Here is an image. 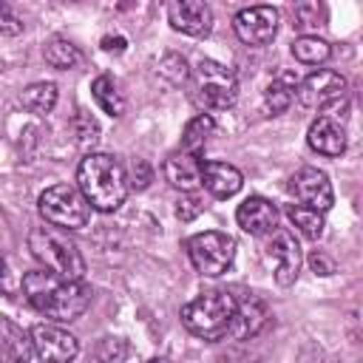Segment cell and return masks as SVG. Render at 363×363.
I'll use <instances>...</instances> for the list:
<instances>
[{
    "mask_svg": "<svg viewBox=\"0 0 363 363\" xmlns=\"http://www.w3.org/2000/svg\"><path fill=\"white\" fill-rule=\"evenodd\" d=\"M128 176L119 159L111 153H85L77 167V190L85 196L88 207L99 213H113L128 199Z\"/></svg>",
    "mask_w": 363,
    "mask_h": 363,
    "instance_id": "2",
    "label": "cell"
},
{
    "mask_svg": "<svg viewBox=\"0 0 363 363\" xmlns=\"http://www.w3.org/2000/svg\"><path fill=\"white\" fill-rule=\"evenodd\" d=\"M147 363H164V360H147Z\"/></svg>",
    "mask_w": 363,
    "mask_h": 363,
    "instance_id": "34",
    "label": "cell"
},
{
    "mask_svg": "<svg viewBox=\"0 0 363 363\" xmlns=\"http://www.w3.org/2000/svg\"><path fill=\"white\" fill-rule=\"evenodd\" d=\"M306 142L320 156H340L346 150V130L337 119L318 116L306 130Z\"/></svg>",
    "mask_w": 363,
    "mask_h": 363,
    "instance_id": "17",
    "label": "cell"
},
{
    "mask_svg": "<svg viewBox=\"0 0 363 363\" xmlns=\"http://www.w3.org/2000/svg\"><path fill=\"white\" fill-rule=\"evenodd\" d=\"M292 17H295V28L303 31V37H306L309 31H315V28L323 26L326 11H323L320 3H298L295 11H292Z\"/></svg>",
    "mask_w": 363,
    "mask_h": 363,
    "instance_id": "26",
    "label": "cell"
},
{
    "mask_svg": "<svg viewBox=\"0 0 363 363\" xmlns=\"http://www.w3.org/2000/svg\"><path fill=\"white\" fill-rule=\"evenodd\" d=\"M295 94H298V77L289 74V71H281L264 91V105L269 113H284L292 102H295Z\"/></svg>",
    "mask_w": 363,
    "mask_h": 363,
    "instance_id": "19",
    "label": "cell"
},
{
    "mask_svg": "<svg viewBox=\"0 0 363 363\" xmlns=\"http://www.w3.org/2000/svg\"><path fill=\"white\" fill-rule=\"evenodd\" d=\"M125 45H128V40L125 37H113V34H108V37H102V48L105 51H113V54H122L125 51Z\"/></svg>",
    "mask_w": 363,
    "mask_h": 363,
    "instance_id": "32",
    "label": "cell"
},
{
    "mask_svg": "<svg viewBox=\"0 0 363 363\" xmlns=\"http://www.w3.org/2000/svg\"><path fill=\"white\" fill-rule=\"evenodd\" d=\"M233 28L247 45H267L278 34V11L272 6H250L233 17Z\"/></svg>",
    "mask_w": 363,
    "mask_h": 363,
    "instance_id": "12",
    "label": "cell"
},
{
    "mask_svg": "<svg viewBox=\"0 0 363 363\" xmlns=\"http://www.w3.org/2000/svg\"><path fill=\"white\" fill-rule=\"evenodd\" d=\"M167 20L182 34L207 37L213 28V9L201 0H173L167 6Z\"/></svg>",
    "mask_w": 363,
    "mask_h": 363,
    "instance_id": "13",
    "label": "cell"
},
{
    "mask_svg": "<svg viewBox=\"0 0 363 363\" xmlns=\"http://www.w3.org/2000/svg\"><path fill=\"white\" fill-rule=\"evenodd\" d=\"M201 162L204 159H199V153H187L179 147L164 159L162 173L170 187H176L182 193H193L201 184Z\"/></svg>",
    "mask_w": 363,
    "mask_h": 363,
    "instance_id": "14",
    "label": "cell"
},
{
    "mask_svg": "<svg viewBox=\"0 0 363 363\" xmlns=\"http://www.w3.org/2000/svg\"><path fill=\"white\" fill-rule=\"evenodd\" d=\"M309 267H312L315 275H332L335 272V261L326 252H318V250L309 255Z\"/></svg>",
    "mask_w": 363,
    "mask_h": 363,
    "instance_id": "31",
    "label": "cell"
},
{
    "mask_svg": "<svg viewBox=\"0 0 363 363\" xmlns=\"http://www.w3.org/2000/svg\"><path fill=\"white\" fill-rule=\"evenodd\" d=\"M74 133H77L79 147H94L99 142V122L91 113L77 111V116H74Z\"/></svg>",
    "mask_w": 363,
    "mask_h": 363,
    "instance_id": "27",
    "label": "cell"
},
{
    "mask_svg": "<svg viewBox=\"0 0 363 363\" xmlns=\"http://www.w3.org/2000/svg\"><path fill=\"white\" fill-rule=\"evenodd\" d=\"M286 218L298 227V233L301 235H306L309 241H318L320 235H323V213H318V210H309V207H303V204H286Z\"/></svg>",
    "mask_w": 363,
    "mask_h": 363,
    "instance_id": "25",
    "label": "cell"
},
{
    "mask_svg": "<svg viewBox=\"0 0 363 363\" xmlns=\"http://www.w3.org/2000/svg\"><path fill=\"white\" fill-rule=\"evenodd\" d=\"M235 221L244 233L250 235H269L278 227V210L272 201H267L264 196H250L238 204L235 210Z\"/></svg>",
    "mask_w": 363,
    "mask_h": 363,
    "instance_id": "15",
    "label": "cell"
},
{
    "mask_svg": "<svg viewBox=\"0 0 363 363\" xmlns=\"http://www.w3.org/2000/svg\"><path fill=\"white\" fill-rule=\"evenodd\" d=\"M204 213V199L199 193H182V199L176 201V218L182 221H193L196 216Z\"/></svg>",
    "mask_w": 363,
    "mask_h": 363,
    "instance_id": "28",
    "label": "cell"
},
{
    "mask_svg": "<svg viewBox=\"0 0 363 363\" xmlns=\"http://www.w3.org/2000/svg\"><path fill=\"white\" fill-rule=\"evenodd\" d=\"M11 360V352H9V343L0 337V363H9Z\"/></svg>",
    "mask_w": 363,
    "mask_h": 363,
    "instance_id": "33",
    "label": "cell"
},
{
    "mask_svg": "<svg viewBox=\"0 0 363 363\" xmlns=\"http://www.w3.org/2000/svg\"><path fill=\"white\" fill-rule=\"evenodd\" d=\"M216 133V119L210 113H199L184 125L182 133V150L187 153H201V147L207 145V139Z\"/></svg>",
    "mask_w": 363,
    "mask_h": 363,
    "instance_id": "23",
    "label": "cell"
},
{
    "mask_svg": "<svg viewBox=\"0 0 363 363\" xmlns=\"http://www.w3.org/2000/svg\"><path fill=\"white\" fill-rule=\"evenodd\" d=\"M267 258L272 261V278L278 286H292L301 269V247L295 235L284 227H275L267 241Z\"/></svg>",
    "mask_w": 363,
    "mask_h": 363,
    "instance_id": "10",
    "label": "cell"
},
{
    "mask_svg": "<svg viewBox=\"0 0 363 363\" xmlns=\"http://www.w3.org/2000/svg\"><path fill=\"white\" fill-rule=\"evenodd\" d=\"M37 204H40V216L48 224L62 227V230H79V227L88 224V216H91V207H88L85 196L71 184L45 187L40 193Z\"/></svg>",
    "mask_w": 363,
    "mask_h": 363,
    "instance_id": "6",
    "label": "cell"
},
{
    "mask_svg": "<svg viewBox=\"0 0 363 363\" xmlns=\"http://www.w3.org/2000/svg\"><path fill=\"white\" fill-rule=\"evenodd\" d=\"M91 96L96 99V105L108 113V116H122L125 113V96L119 94L116 82L108 77V74H99L94 82H91Z\"/></svg>",
    "mask_w": 363,
    "mask_h": 363,
    "instance_id": "21",
    "label": "cell"
},
{
    "mask_svg": "<svg viewBox=\"0 0 363 363\" xmlns=\"http://www.w3.org/2000/svg\"><path fill=\"white\" fill-rule=\"evenodd\" d=\"M289 193L309 210L326 213L335 204V193H332V182L323 170L318 167H301L292 173L289 179Z\"/></svg>",
    "mask_w": 363,
    "mask_h": 363,
    "instance_id": "11",
    "label": "cell"
},
{
    "mask_svg": "<svg viewBox=\"0 0 363 363\" xmlns=\"http://www.w3.org/2000/svg\"><path fill=\"white\" fill-rule=\"evenodd\" d=\"M295 96L301 99V105L318 108L320 116H329V119L343 116V111L349 108L346 79H343V74H337L332 68H318L303 82H298V94Z\"/></svg>",
    "mask_w": 363,
    "mask_h": 363,
    "instance_id": "5",
    "label": "cell"
},
{
    "mask_svg": "<svg viewBox=\"0 0 363 363\" xmlns=\"http://www.w3.org/2000/svg\"><path fill=\"white\" fill-rule=\"evenodd\" d=\"M31 349L40 357V363H71L79 354V340L57 323H34Z\"/></svg>",
    "mask_w": 363,
    "mask_h": 363,
    "instance_id": "9",
    "label": "cell"
},
{
    "mask_svg": "<svg viewBox=\"0 0 363 363\" xmlns=\"http://www.w3.org/2000/svg\"><path fill=\"white\" fill-rule=\"evenodd\" d=\"M150 179H153V170H150V164L145 162V159H133V164H130V184L136 187V190H145L147 184H150Z\"/></svg>",
    "mask_w": 363,
    "mask_h": 363,
    "instance_id": "30",
    "label": "cell"
},
{
    "mask_svg": "<svg viewBox=\"0 0 363 363\" xmlns=\"http://www.w3.org/2000/svg\"><path fill=\"white\" fill-rule=\"evenodd\" d=\"M20 31H23V20L11 11L9 3L0 0V34H6V37H17Z\"/></svg>",
    "mask_w": 363,
    "mask_h": 363,
    "instance_id": "29",
    "label": "cell"
},
{
    "mask_svg": "<svg viewBox=\"0 0 363 363\" xmlns=\"http://www.w3.org/2000/svg\"><path fill=\"white\" fill-rule=\"evenodd\" d=\"M43 57H45V62H48L51 68L68 71V68H77V65H79L82 51H79L71 40H65V37H51V40L43 45Z\"/></svg>",
    "mask_w": 363,
    "mask_h": 363,
    "instance_id": "20",
    "label": "cell"
},
{
    "mask_svg": "<svg viewBox=\"0 0 363 363\" xmlns=\"http://www.w3.org/2000/svg\"><path fill=\"white\" fill-rule=\"evenodd\" d=\"M23 295L40 315L57 323H71L91 306V289L82 281H68L48 269L26 272Z\"/></svg>",
    "mask_w": 363,
    "mask_h": 363,
    "instance_id": "1",
    "label": "cell"
},
{
    "mask_svg": "<svg viewBox=\"0 0 363 363\" xmlns=\"http://www.w3.org/2000/svg\"><path fill=\"white\" fill-rule=\"evenodd\" d=\"M267 303L255 295H247L244 301H235V312H233V323H230V332L235 340H247V337H255L264 326H267Z\"/></svg>",
    "mask_w": 363,
    "mask_h": 363,
    "instance_id": "16",
    "label": "cell"
},
{
    "mask_svg": "<svg viewBox=\"0 0 363 363\" xmlns=\"http://www.w3.org/2000/svg\"><path fill=\"white\" fill-rule=\"evenodd\" d=\"M233 312H235V298L224 289H210L182 306V323L190 335L201 340H218L230 332Z\"/></svg>",
    "mask_w": 363,
    "mask_h": 363,
    "instance_id": "4",
    "label": "cell"
},
{
    "mask_svg": "<svg viewBox=\"0 0 363 363\" xmlns=\"http://www.w3.org/2000/svg\"><path fill=\"white\" fill-rule=\"evenodd\" d=\"M20 102H23L26 111H31V113H37V116H45V113H51L54 105H57V85H54V82H34V85L23 88Z\"/></svg>",
    "mask_w": 363,
    "mask_h": 363,
    "instance_id": "22",
    "label": "cell"
},
{
    "mask_svg": "<svg viewBox=\"0 0 363 363\" xmlns=\"http://www.w3.org/2000/svg\"><path fill=\"white\" fill-rule=\"evenodd\" d=\"M201 184L207 187L210 196L230 199L241 190L244 176H241L238 167H233L227 162H201Z\"/></svg>",
    "mask_w": 363,
    "mask_h": 363,
    "instance_id": "18",
    "label": "cell"
},
{
    "mask_svg": "<svg viewBox=\"0 0 363 363\" xmlns=\"http://www.w3.org/2000/svg\"><path fill=\"white\" fill-rule=\"evenodd\" d=\"M238 99V82L230 68L201 60L196 68V102L204 111H227Z\"/></svg>",
    "mask_w": 363,
    "mask_h": 363,
    "instance_id": "8",
    "label": "cell"
},
{
    "mask_svg": "<svg viewBox=\"0 0 363 363\" xmlns=\"http://www.w3.org/2000/svg\"><path fill=\"white\" fill-rule=\"evenodd\" d=\"M28 250L31 255L54 275L68 281H82L85 275V258L79 247L54 227H31L28 230Z\"/></svg>",
    "mask_w": 363,
    "mask_h": 363,
    "instance_id": "3",
    "label": "cell"
},
{
    "mask_svg": "<svg viewBox=\"0 0 363 363\" xmlns=\"http://www.w3.org/2000/svg\"><path fill=\"white\" fill-rule=\"evenodd\" d=\"M184 247H187L193 269L207 275V278H216V275L227 272L233 267V258H235V241L227 233H218V230L196 233V235L187 238Z\"/></svg>",
    "mask_w": 363,
    "mask_h": 363,
    "instance_id": "7",
    "label": "cell"
},
{
    "mask_svg": "<svg viewBox=\"0 0 363 363\" xmlns=\"http://www.w3.org/2000/svg\"><path fill=\"white\" fill-rule=\"evenodd\" d=\"M292 57L298 62H303V65H323L332 57V48L318 34H306V37H298L292 43Z\"/></svg>",
    "mask_w": 363,
    "mask_h": 363,
    "instance_id": "24",
    "label": "cell"
}]
</instances>
